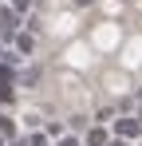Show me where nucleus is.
Instances as JSON below:
<instances>
[{"mask_svg": "<svg viewBox=\"0 0 142 146\" xmlns=\"http://www.w3.org/2000/svg\"><path fill=\"white\" fill-rule=\"evenodd\" d=\"M0 32L4 36H16L20 32V12L16 8H0Z\"/></svg>", "mask_w": 142, "mask_h": 146, "instance_id": "nucleus-2", "label": "nucleus"}, {"mask_svg": "<svg viewBox=\"0 0 142 146\" xmlns=\"http://www.w3.org/2000/svg\"><path fill=\"white\" fill-rule=\"evenodd\" d=\"M107 142V130H103V126H95L91 134H87V146H103Z\"/></svg>", "mask_w": 142, "mask_h": 146, "instance_id": "nucleus-4", "label": "nucleus"}, {"mask_svg": "<svg viewBox=\"0 0 142 146\" xmlns=\"http://www.w3.org/2000/svg\"><path fill=\"white\" fill-rule=\"evenodd\" d=\"M115 134L122 138V142H130V138L142 134V122H138V119H118V122H115Z\"/></svg>", "mask_w": 142, "mask_h": 146, "instance_id": "nucleus-1", "label": "nucleus"}, {"mask_svg": "<svg viewBox=\"0 0 142 146\" xmlns=\"http://www.w3.org/2000/svg\"><path fill=\"white\" fill-rule=\"evenodd\" d=\"M0 146H4V134H0Z\"/></svg>", "mask_w": 142, "mask_h": 146, "instance_id": "nucleus-12", "label": "nucleus"}, {"mask_svg": "<svg viewBox=\"0 0 142 146\" xmlns=\"http://www.w3.org/2000/svg\"><path fill=\"white\" fill-rule=\"evenodd\" d=\"M16 48H20L24 55H32V48H36V40H32L28 32H16Z\"/></svg>", "mask_w": 142, "mask_h": 146, "instance_id": "nucleus-3", "label": "nucleus"}, {"mask_svg": "<svg viewBox=\"0 0 142 146\" xmlns=\"http://www.w3.org/2000/svg\"><path fill=\"white\" fill-rule=\"evenodd\" d=\"M138 122H142V107H138Z\"/></svg>", "mask_w": 142, "mask_h": 146, "instance_id": "nucleus-10", "label": "nucleus"}, {"mask_svg": "<svg viewBox=\"0 0 142 146\" xmlns=\"http://www.w3.org/2000/svg\"><path fill=\"white\" fill-rule=\"evenodd\" d=\"M28 146H47V138H44V134H32V138H28Z\"/></svg>", "mask_w": 142, "mask_h": 146, "instance_id": "nucleus-7", "label": "nucleus"}, {"mask_svg": "<svg viewBox=\"0 0 142 146\" xmlns=\"http://www.w3.org/2000/svg\"><path fill=\"white\" fill-rule=\"evenodd\" d=\"M0 59H4V48H0Z\"/></svg>", "mask_w": 142, "mask_h": 146, "instance_id": "nucleus-11", "label": "nucleus"}, {"mask_svg": "<svg viewBox=\"0 0 142 146\" xmlns=\"http://www.w3.org/2000/svg\"><path fill=\"white\" fill-rule=\"evenodd\" d=\"M0 134H4V138H8V134H16V126H12V122L4 119V115H0Z\"/></svg>", "mask_w": 142, "mask_h": 146, "instance_id": "nucleus-5", "label": "nucleus"}, {"mask_svg": "<svg viewBox=\"0 0 142 146\" xmlns=\"http://www.w3.org/2000/svg\"><path fill=\"white\" fill-rule=\"evenodd\" d=\"M103 146H126V142H122V138H115V142H103Z\"/></svg>", "mask_w": 142, "mask_h": 146, "instance_id": "nucleus-9", "label": "nucleus"}, {"mask_svg": "<svg viewBox=\"0 0 142 146\" xmlns=\"http://www.w3.org/2000/svg\"><path fill=\"white\" fill-rule=\"evenodd\" d=\"M59 146H79V138H59Z\"/></svg>", "mask_w": 142, "mask_h": 146, "instance_id": "nucleus-8", "label": "nucleus"}, {"mask_svg": "<svg viewBox=\"0 0 142 146\" xmlns=\"http://www.w3.org/2000/svg\"><path fill=\"white\" fill-rule=\"evenodd\" d=\"M8 8H16V12H28V8H32V0H12Z\"/></svg>", "mask_w": 142, "mask_h": 146, "instance_id": "nucleus-6", "label": "nucleus"}]
</instances>
